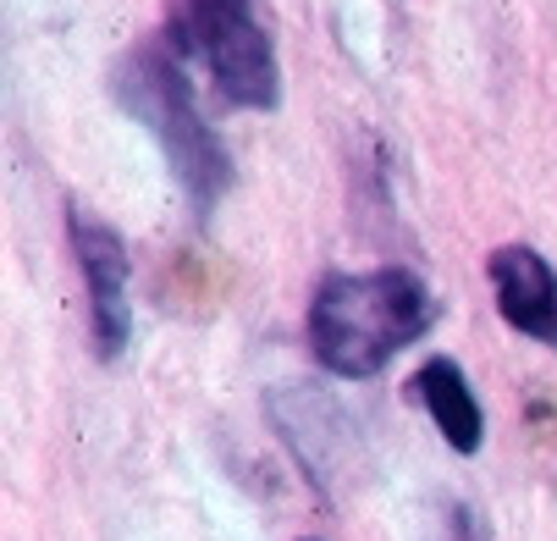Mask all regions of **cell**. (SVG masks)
I'll list each match as a JSON object with an SVG mask.
<instances>
[{
  "label": "cell",
  "mask_w": 557,
  "mask_h": 541,
  "mask_svg": "<svg viewBox=\"0 0 557 541\" xmlns=\"http://www.w3.org/2000/svg\"><path fill=\"white\" fill-rule=\"evenodd\" d=\"M183 61L188 56L172 39L138 45L133 56L116 61L111 89H116L122 111L154 133V144H161V155H166L177 188L188 194L194 216H210L226 199V188H232V155L215 138V127L205 122Z\"/></svg>",
  "instance_id": "obj_2"
},
{
  "label": "cell",
  "mask_w": 557,
  "mask_h": 541,
  "mask_svg": "<svg viewBox=\"0 0 557 541\" xmlns=\"http://www.w3.org/2000/svg\"><path fill=\"white\" fill-rule=\"evenodd\" d=\"M486 276L497 287V309L503 321L546 348H557V271L546 255H535L530 244H503L486 260Z\"/></svg>",
  "instance_id": "obj_5"
},
{
  "label": "cell",
  "mask_w": 557,
  "mask_h": 541,
  "mask_svg": "<svg viewBox=\"0 0 557 541\" xmlns=\"http://www.w3.org/2000/svg\"><path fill=\"white\" fill-rule=\"evenodd\" d=\"M414 398L425 404L431 426L442 431V442L453 453H474L486 442V409H481V398H474L469 376L458 370V359H447V354L425 359L420 376H414Z\"/></svg>",
  "instance_id": "obj_6"
},
{
  "label": "cell",
  "mask_w": 557,
  "mask_h": 541,
  "mask_svg": "<svg viewBox=\"0 0 557 541\" xmlns=\"http://www.w3.org/2000/svg\"><path fill=\"white\" fill-rule=\"evenodd\" d=\"M436 327V293L409 266L332 271L309 298V354L321 370L370 381Z\"/></svg>",
  "instance_id": "obj_1"
},
{
  "label": "cell",
  "mask_w": 557,
  "mask_h": 541,
  "mask_svg": "<svg viewBox=\"0 0 557 541\" xmlns=\"http://www.w3.org/2000/svg\"><path fill=\"white\" fill-rule=\"evenodd\" d=\"M66 238L77 255V271L89 282V316H95V348L100 359H116L133 337V266L127 244L116 232L89 216L84 205H66Z\"/></svg>",
  "instance_id": "obj_4"
},
{
  "label": "cell",
  "mask_w": 557,
  "mask_h": 541,
  "mask_svg": "<svg viewBox=\"0 0 557 541\" xmlns=\"http://www.w3.org/2000/svg\"><path fill=\"white\" fill-rule=\"evenodd\" d=\"M183 56H199L215 89L237 111H276L282 106V66L276 39L260 17V0H183L166 34Z\"/></svg>",
  "instance_id": "obj_3"
}]
</instances>
